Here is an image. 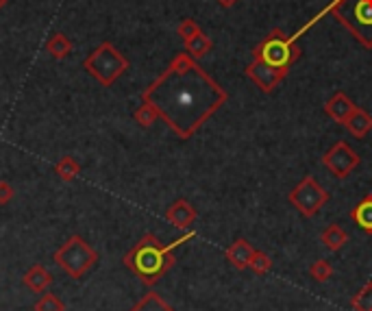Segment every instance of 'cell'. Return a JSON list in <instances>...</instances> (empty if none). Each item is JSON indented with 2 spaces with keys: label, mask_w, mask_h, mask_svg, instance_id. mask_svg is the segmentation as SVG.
<instances>
[{
  "label": "cell",
  "mask_w": 372,
  "mask_h": 311,
  "mask_svg": "<svg viewBox=\"0 0 372 311\" xmlns=\"http://www.w3.org/2000/svg\"><path fill=\"white\" fill-rule=\"evenodd\" d=\"M229 94L187 53H178L170 66L152 81L142 100L157 109L172 131L189 139L226 102Z\"/></svg>",
  "instance_id": "6da1fadb"
},
{
  "label": "cell",
  "mask_w": 372,
  "mask_h": 311,
  "mask_svg": "<svg viewBox=\"0 0 372 311\" xmlns=\"http://www.w3.org/2000/svg\"><path fill=\"white\" fill-rule=\"evenodd\" d=\"M191 238H196L194 231L185 233V235L174 240L172 244H161L159 238H155L152 233H146V235L124 255V266L129 268L144 285L150 288V285H155L165 272L174 266V262H176L174 249L189 242Z\"/></svg>",
  "instance_id": "7a4b0ae2"
},
{
  "label": "cell",
  "mask_w": 372,
  "mask_h": 311,
  "mask_svg": "<svg viewBox=\"0 0 372 311\" xmlns=\"http://www.w3.org/2000/svg\"><path fill=\"white\" fill-rule=\"evenodd\" d=\"M329 7L359 44L372 48V0H333Z\"/></svg>",
  "instance_id": "3957f363"
},
{
  "label": "cell",
  "mask_w": 372,
  "mask_h": 311,
  "mask_svg": "<svg viewBox=\"0 0 372 311\" xmlns=\"http://www.w3.org/2000/svg\"><path fill=\"white\" fill-rule=\"evenodd\" d=\"M53 262L66 272L70 279H83L98 264V253L81 235H72L66 244L59 246Z\"/></svg>",
  "instance_id": "277c9868"
},
{
  "label": "cell",
  "mask_w": 372,
  "mask_h": 311,
  "mask_svg": "<svg viewBox=\"0 0 372 311\" xmlns=\"http://www.w3.org/2000/svg\"><path fill=\"white\" fill-rule=\"evenodd\" d=\"M83 68L92 74L98 83L109 87L129 70V61H126V57L122 53L115 50L113 44L102 42L94 53L83 61Z\"/></svg>",
  "instance_id": "5b68a950"
},
{
  "label": "cell",
  "mask_w": 372,
  "mask_h": 311,
  "mask_svg": "<svg viewBox=\"0 0 372 311\" xmlns=\"http://www.w3.org/2000/svg\"><path fill=\"white\" fill-rule=\"evenodd\" d=\"M253 57L266 61L268 66H272L277 70H290L292 63L301 57V48L297 46V42L286 37V33L281 29H272L266 40L253 50Z\"/></svg>",
  "instance_id": "8992f818"
},
{
  "label": "cell",
  "mask_w": 372,
  "mask_h": 311,
  "mask_svg": "<svg viewBox=\"0 0 372 311\" xmlns=\"http://www.w3.org/2000/svg\"><path fill=\"white\" fill-rule=\"evenodd\" d=\"M288 198L294 205V209L303 218H314L329 203V192L320 185L312 174H307L303 176L301 183L290 192Z\"/></svg>",
  "instance_id": "52a82bcc"
},
{
  "label": "cell",
  "mask_w": 372,
  "mask_h": 311,
  "mask_svg": "<svg viewBox=\"0 0 372 311\" xmlns=\"http://www.w3.org/2000/svg\"><path fill=\"white\" fill-rule=\"evenodd\" d=\"M323 163L333 176L346 178L359 165V154L344 139H340L325 152Z\"/></svg>",
  "instance_id": "ba28073f"
},
{
  "label": "cell",
  "mask_w": 372,
  "mask_h": 311,
  "mask_svg": "<svg viewBox=\"0 0 372 311\" xmlns=\"http://www.w3.org/2000/svg\"><path fill=\"white\" fill-rule=\"evenodd\" d=\"M246 76L248 79L257 85L261 92H272V89L281 83V81H286L288 79V72L290 70H277L272 66H268L266 61L257 59V57H253V61L246 66Z\"/></svg>",
  "instance_id": "9c48e42d"
},
{
  "label": "cell",
  "mask_w": 372,
  "mask_h": 311,
  "mask_svg": "<svg viewBox=\"0 0 372 311\" xmlns=\"http://www.w3.org/2000/svg\"><path fill=\"white\" fill-rule=\"evenodd\" d=\"M165 220L178 231H187L191 224L196 222V209L194 205L187 203L185 198L174 200L168 209H165Z\"/></svg>",
  "instance_id": "30bf717a"
},
{
  "label": "cell",
  "mask_w": 372,
  "mask_h": 311,
  "mask_svg": "<svg viewBox=\"0 0 372 311\" xmlns=\"http://www.w3.org/2000/svg\"><path fill=\"white\" fill-rule=\"evenodd\" d=\"M355 102L346 96L344 92H336L333 94L327 102H325V111H327V115L331 120H336V122H340V124H344L346 122V118L355 111Z\"/></svg>",
  "instance_id": "8fae6325"
},
{
  "label": "cell",
  "mask_w": 372,
  "mask_h": 311,
  "mask_svg": "<svg viewBox=\"0 0 372 311\" xmlns=\"http://www.w3.org/2000/svg\"><path fill=\"white\" fill-rule=\"evenodd\" d=\"M253 253H255L253 244H251L248 240H244V238H237V240L226 249L224 257H226V262L233 266L235 270H246L248 264H251Z\"/></svg>",
  "instance_id": "7c38bea8"
},
{
  "label": "cell",
  "mask_w": 372,
  "mask_h": 311,
  "mask_svg": "<svg viewBox=\"0 0 372 311\" xmlns=\"http://www.w3.org/2000/svg\"><path fill=\"white\" fill-rule=\"evenodd\" d=\"M53 275L44 268V266H40V264H35V266H31L27 272H24V277H22V283L27 285V288L33 292V294H44L50 285H53Z\"/></svg>",
  "instance_id": "4fadbf2b"
},
{
  "label": "cell",
  "mask_w": 372,
  "mask_h": 311,
  "mask_svg": "<svg viewBox=\"0 0 372 311\" xmlns=\"http://www.w3.org/2000/svg\"><path fill=\"white\" fill-rule=\"evenodd\" d=\"M344 126L349 128L351 135L355 137H366L372 131V115L368 111H364L362 107H355V111L346 118Z\"/></svg>",
  "instance_id": "5bb4252c"
},
{
  "label": "cell",
  "mask_w": 372,
  "mask_h": 311,
  "mask_svg": "<svg viewBox=\"0 0 372 311\" xmlns=\"http://www.w3.org/2000/svg\"><path fill=\"white\" fill-rule=\"evenodd\" d=\"M351 218L355 220V224L359 229L366 231L368 235H372V194H368V196L359 200V205L351 211Z\"/></svg>",
  "instance_id": "9a60e30c"
},
{
  "label": "cell",
  "mask_w": 372,
  "mask_h": 311,
  "mask_svg": "<svg viewBox=\"0 0 372 311\" xmlns=\"http://www.w3.org/2000/svg\"><path fill=\"white\" fill-rule=\"evenodd\" d=\"M129 311H174V307L165 303L161 294L148 292V294H144L142 298H139V301Z\"/></svg>",
  "instance_id": "2e32d148"
},
{
  "label": "cell",
  "mask_w": 372,
  "mask_h": 311,
  "mask_svg": "<svg viewBox=\"0 0 372 311\" xmlns=\"http://www.w3.org/2000/svg\"><path fill=\"white\" fill-rule=\"evenodd\" d=\"M320 240H323V244L327 246V249L331 253H338L340 249H344V244L349 242V235H346V231L338 224H329L323 235H320Z\"/></svg>",
  "instance_id": "e0dca14e"
},
{
  "label": "cell",
  "mask_w": 372,
  "mask_h": 311,
  "mask_svg": "<svg viewBox=\"0 0 372 311\" xmlns=\"http://www.w3.org/2000/svg\"><path fill=\"white\" fill-rule=\"evenodd\" d=\"M211 48H213V42H211L202 31H198L194 37H189V40L185 42V50H187V55H189L191 59L205 57L207 53H211Z\"/></svg>",
  "instance_id": "ac0fdd59"
},
{
  "label": "cell",
  "mask_w": 372,
  "mask_h": 311,
  "mask_svg": "<svg viewBox=\"0 0 372 311\" xmlns=\"http://www.w3.org/2000/svg\"><path fill=\"white\" fill-rule=\"evenodd\" d=\"M55 174L61 178V181H66V183H70V181H74L76 176L81 174V163L76 161L74 157H61L55 165Z\"/></svg>",
  "instance_id": "d6986e66"
},
{
  "label": "cell",
  "mask_w": 372,
  "mask_h": 311,
  "mask_svg": "<svg viewBox=\"0 0 372 311\" xmlns=\"http://www.w3.org/2000/svg\"><path fill=\"white\" fill-rule=\"evenodd\" d=\"M46 50L50 53V57L63 59V57H68V55L72 53V42H70L63 33H57V35H53V37L48 40Z\"/></svg>",
  "instance_id": "ffe728a7"
},
{
  "label": "cell",
  "mask_w": 372,
  "mask_h": 311,
  "mask_svg": "<svg viewBox=\"0 0 372 311\" xmlns=\"http://www.w3.org/2000/svg\"><path fill=\"white\" fill-rule=\"evenodd\" d=\"M133 120L142 128H148V126H152L159 120V113H157L155 107L148 105V102H142V105L137 107V111L133 113Z\"/></svg>",
  "instance_id": "44dd1931"
},
{
  "label": "cell",
  "mask_w": 372,
  "mask_h": 311,
  "mask_svg": "<svg viewBox=\"0 0 372 311\" xmlns=\"http://www.w3.org/2000/svg\"><path fill=\"white\" fill-rule=\"evenodd\" d=\"M248 268H251V272H255L257 277H264V275H268V272H270V268H272V259L268 257L266 253H261V251H255L253 257H251Z\"/></svg>",
  "instance_id": "7402d4cb"
},
{
  "label": "cell",
  "mask_w": 372,
  "mask_h": 311,
  "mask_svg": "<svg viewBox=\"0 0 372 311\" xmlns=\"http://www.w3.org/2000/svg\"><path fill=\"white\" fill-rule=\"evenodd\" d=\"M33 311H66V305H63V301L59 296L50 294V292H44L40 301L35 303Z\"/></svg>",
  "instance_id": "603a6c76"
},
{
  "label": "cell",
  "mask_w": 372,
  "mask_h": 311,
  "mask_svg": "<svg viewBox=\"0 0 372 311\" xmlns=\"http://www.w3.org/2000/svg\"><path fill=\"white\" fill-rule=\"evenodd\" d=\"M355 311H372V281H368L362 290L353 296Z\"/></svg>",
  "instance_id": "cb8c5ba5"
},
{
  "label": "cell",
  "mask_w": 372,
  "mask_h": 311,
  "mask_svg": "<svg viewBox=\"0 0 372 311\" xmlns=\"http://www.w3.org/2000/svg\"><path fill=\"white\" fill-rule=\"evenodd\" d=\"M310 275L318 283H327L333 277V266L327 262V259H318V262H314L310 266Z\"/></svg>",
  "instance_id": "d4e9b609"
},
{
  "label": "cell",
  "mask_w": 372,
  "mask_h": 311,
  "mask_svg": "<svg viewBox=\"0 0 372 311\" xmlns=\"http://www.w3.org/2000/svg\"><path fill=\"white\" fill-rule=\"evenodd\" d=\"M198 31H200V27H198V24H196L194 20H191V18L183 20L181 24H178V29H176V33L181 35V40H183V42H187L189 37H194Z\"/></svg>",
  "instance_id": "484cf974"
},
{
  "label": "cell",
  "mask_w": 372,
  "mask_h": 311,
  "mask_svg": "<svg viewBox=\"0 0 372 311\" xmlns=\"http://www.w3.org/2000/svg\"><path fill=\"white\" fill-rule=\"evenodd\" d=\"M14 187H11V183H7V181H0V205H7L11 198H14Z\"/></svg>",
  "instance_id": "4316f807"
},
{
  "label": "cell",
  "mask_w": 372,
  "mask_h": 311,
  "mask_svg": "<svg viewBox=\"0 0 372 311\" xmlns=\"http://www.w3.org/2000/svg\"><path fill=\"white\" fill-rule=\"evenodd\" d=\"M235 3H237V0H218V5H220L222 9H231Z\"/></svg>",
  "instance_id": "83f0119b"
},
{
  "label": "cell",
  "mask_w": 372,
  "mask_h": 311,
  "mask_svg": "<svg viewBox=\"0 0 372 311\" xmlns=\"http://www.w3.org/2000/svg\"><path fill=\"white\" fill-rule=\"evenodd\" d=\"M7 3H9V0H0V9H5V7H7Z\"/></svg>",
  "instance_id": "f1b7e54d"
}]
</instances>
